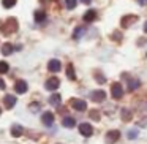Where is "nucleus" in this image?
<instances>
[{
  "label": "nucleus",
  "mask_w": 147,
  "mask_h": 144,
  "mask_svg": "<svg viewBox=\"0 0 147 144\" xmlns=\"http://www.w3.org/2000/svg\"><path fill=\"white\" fill-rule=\"evenodd\" d=\"M111 95L112 98H122L123 97V87L120 82H114L111 86Z\"/></svg>",
  "instance_id": "f257e3e1"
},
{
  "label": "nucleus",
  "mask_w": 147,
  "mask_h": 144,
  "mask_svg": "<svg viewBox=\"0 0 147 144\" xmlns=\"http://www.w3.org/2000/svg\"><path fill=\"white\" fill-rule=\"evenodd\" d=\"M0 29L3 30L5 35H8V33L16 32V30H18V22H16L14 19H10V21L7 22V26H3V24H2V26H0Z\"/></svg>",
  "instance_id": "f03ea898"
},
{
  "label": "nucleus",
  "mask_w": 147,
  "mask_h": 144,
  "mask_svg": "<svg viewBox=\"0 0 147 144\" xmlns=\"http://www.w3.org/2000/svg\"><path fill=\"white\" fill-rule=\"evenodd\" d=\"M59 86H60V81L57 79V78H49L48 81L45 82V87L51 92V90H57Z\"/></svg>",
  "instance_id": "7ed1b4c3"
},
{
  "label": "nucleus",
  "mask_w": 147,
  "mask_h": 144,
  "mask_svg": "<svg viewBox=\"0 0 147 144\" xmlns=\"http://www.w3.org/2000/svg\"><path fill=\"white\" fill-rule=\"evenodd\" d=\"M41 122L46 125V127H51V125L54 124V114H52L51 111L43 112V116H41Z\"/></svg>",
  "instance_id": "20e7f679"
},
{
  "label": "nucleus",
  "mask_w": 147,
  "mask_h": 144,
  "mask_svg": "<svg viewBox=\"0 0 147 144\" xmlns=\"http://www.w3.org/2000/svg\"><path fill=\"white\" fill-rule=\"evenodd\" d=\"M79 131H81V135H82V136H92L93 128H92V125H90V124L84 122V124L79 125Z\"/></svg>",
  "instance_id": "39448f33"
},
{
  "label": "nucleus",
  "mask_w": 147,
  "mask_h": 144,
  "mask_svg": "<svg viewBox=\"0 0 147 144\" xmlns=\"http://www.w3.org/2000/svg\"><path fill=\"white\" fill-rule=\"evenodd\" d=\"M119 138H120V131L119 130H111V131H108V135H106V143L112 144V143H115Z\"/></svg>",
  "instance_id": "423d86ee"
},
{
  "label": "nucleus",
  "mask_w": 147,
  "mask_h": 144,
  "mask_svg": "<svg viewBox=\"0 0 147 144\" xmlns=\"http://www.w3.org/2000/svg\"><path fill=\"white\" fill-rule=\"evenodd\" d=\"M48 68H49V71H54V73H57V71H60V68H62V64L57 60V59H52V60H49V64H48Z\"/></svg>",
  "instance_id": "0eeeda50"
},
{
  "label": "nucleus",
  "mask_w": 147,
  "mask_h": 144,
  "mask_svg": "<svg viewBox=\"0 0 147 144\" xmlns=\"http://www.w3.org/2000/svg\"><path fill=\"white\" fill-rule=\"evenodd\" d=\"M14 89H16V92L18 93H26L27 92V89H29V84L26 82V81H18L16 82V86H14Z\"/></svg>",
  "instance_id": "6e6552de"
},
{
  "label": "nucleus",
  "mask_w": 147,
  "mask_h": 144,
  "mask_svg": "<svg viewBox=\"0 0 147 144\" xmlns=\"http://www.w3.org/2000/svg\"><path fill=\"white\" fill-rule=\"evenodd\" d=\"M90 98H92L93 101L100 103V101H103V100L106 98V93L103 92V90H95V92H92V95H90Z\"/></svg>",
  "instance_id": "1a4fd4ad"
},
{
  "label": "nucleus",
  "mask_w": 147,
  "mask_h": 144,
  "mask_svg": "<svg viewBox=\"0 0 147 144\" xmlns=\"http://www.w3.org/2000/svg\"><path fill=\"white\" fill-rule=\"evenodd\" d=\"M71 105H73V108L76 111H86V108H87V103L84 100H73Z\"/></svg>",
  "instance_id": "9d476101"
},
{
  "label": "nucleus",
  "mask_w": 147,
  "mask_h": 144,
  "mask_svg": "<svg viewBox=\"0 0 147 144\" xmlns=\"http://www.w3.org/2000/svg\"><path fill=\"white\" fill-rule=\"evenodd\" d=\"M136 21H138V18L134 16V14H131V16H125L120 24H122V27H130L131 24H134Z\"/></svg>",
  "instance_id": "9b49d317"
},
{
  "label": "nucleus",
  "mask_w": 147,
  "mask_h": 144,
  "mask_svg": "<svg viewBox=\"0 0 147 144\" xmlns=\"http://www.w3.org/2000/svg\"><path fill=\"white\" fill-rule=\"evenodd\" d=\"M3 101H5V106H7L8 109H11L14 105H16V97H13V95H5V98H3Z\"/></svg>",
  "instance_id": "f8f14e48"
},
{
  "label": "nucleus",
  "mask_w": 147,
  "mask_h": 144,
  "mask_svg": "<svg viewBox=\"0 0 147 144\" xmlns=\"http://www.w3.org/2000/svg\"><path fill=\"white\" fill-rule=\"evenodd\" d=\"M62 125L67 127V128H73L74 125H76V120H74L73 117H70V116H67V117L62 119Z\"/></svg>",
  "instance_id": "ddd939ff"
},
{
  "label": "nucleus",
  "mask_w": 147,
  "mask_h": 144,
  "mask_svg": "<svg viewBox=\"0 0 147 144\" xmlns=\"http://www.w3.org/2000/svg\"><path fill=\"white\" fill-rule=\"evenodd\" d=\"M60 100H62L60 93H52V95L49 97V105L51 106H59L60 105Z\"/></svg>",
  "instance_id": "4468645a"
},
{
  "label": "nucleus",
  "mask_w": 147,
  "mask_h": 144,
  "mask_svg": "<svg viewBox=\"0 0 147 144\" xmlns=\"http://www.w3.org/2000/svg\"><path fill=\"white\" fill-rule=\"evenodd\" d=\"M95 19H96V11L95 10H89L84 14V21H86V22H93Z\"/></svg>",
  "instance_id": "2eb2a0df"
},
{
  "label": "nucleus",
  "mask_w": 147,
  "mask_h": 144,
  "mask_svg": "<svg viewBox=\"0 0 147 144\" xmlns=\"http://www.w3.org/2000/svg\"><path fill=\"white\" fill-rule=\"evenodd\" d=\"M22 133H24V128L21 127V125H13V127H11V135H13L14 138L21 136Z\"/></svg>",
  "instance_id": "dca6fc26"
},
{
  "label": "nucleus",
  "mask_w": 147,
  "mask_h": 144,
  "mask_svg": "<svg viewBox=\"0 0 147 144\" xmlns=\"http://www.w3.org/2000/svg\"><path fill=\"white\" fill-rule=\"evenodd\" d=\"M2 52H3V55H10L11 52H13V45H11V43H5V45L2 46Z\"/></svg>",
  "instance_id": "f3484780"
},
{
  "label": "nucleus",
  "mask_w": 147,
  "mask_h": 144,
  "mask_svg": "<svg viewBox=\"0 0 147 144\" xmlns=\"http://www.w3.org/2000/svg\"><path fill=\"white\" fill-rule=\"evenodd\" d=\"M84 33H86V29H84V27H78V29H74V32H73V38L78 40V38H81Z\"/></svg>",
  "instance_id": "a211bd4d"
},
{
  "label": "nucleus",
  "mask_w": 147,
  "mask_h": 144,
  "mask_svg": "<svg viewBox=\"0 0 147 144\" xmlns=\"http://www.w3.org/2000/svg\"><path fill=\"white\" fill-rule=\"evenodd\" d=\"M46 19V13L43 10H40V11H35V21L36 22H43V21Z\"/></svg>",
  "instance_id": "6ab92c4d"
},
{
  "label": "nucleus",
  "mask_w": 147,
  "mask_h": 144,
  "mask_svg": "<svg viewBox=\"0 0 147 144\" xmlns=\"http://www.w3.org/2000/svg\"><path fill=\"white\" fill-rule=\"evenodd\" d=\"M67 76L70 78V79H74V78H76V74H74V67L71 64L67 67Z\"/></svg>",
  "instance_id": "aec40b11"
},
{
  "label": "nucleus",
  "mask_w": 147,
  "mask_h": 144,
  "mask_svg": "<svg viewBox=\"0 0 147 144\" xmlns=\"http://www.w3.org/2000/svg\"><path fill=\"white\" fill-rule=\"evenodd\" d=\"M122 119H123V120H131V111L122 109Z\"/></svg>",
  "instance_id": "412c9836"
},
{
  "label": "nucleus",
  "mask_w": 147,
  "mask_h": 144,
  "mask_svg": "<svg viewBox=\"0 0 147 144\" xmlns=\"http://www.w3.org/2000/svg\"><path fill=\"white\" fill-rule=\"evenodd\" d=\"M76 2L78 0H65V7H67L68 10H73V8L76 7Z\"/></svg>",
  "instance_id": "4be33fe9"
},
{
  "label": "nucleus",
  "mask_w": 147,
  "mask_h": 144,
  "mask_svg": "<svg viewBox=\"0 0 147 144\" xmlns=\"http://www.w3.org/2000/svg\"><path fill=\"white\" fill-rule=\"evenodd\" d=\"M138 87H139V81H138V79L130 81V84H128V89H130V90H134V89H138Z\"/></svg>",
  "instance_id": "5701e85b"
},
{
  "label": "nucleus",
  "mask_w": 147,
  "mask_h": 144,
  "mask_svg": "<svg viewBox=\"0 0 147 144\" xmlns=\"http://www.w3.org/2000/svg\"><path fill=\"white\" fill-rule=\"evenodd\" d=\"M2 3H3V7H5V8H11V7H14L16 0H3Z\"/></svg>",
  "instance_id": "b1692460"
},
{
  "label": "nucleus",
  "mask_w": 147,
  "mask_h": 144,
  "mask_svg": "<svg viewBox=\"0 0 147 144\" xmlns=\"http://www.w3.org/2000/svg\"><path fill=\"white\" fill-rule=\"evenodd\" d=\"M8 68H10V67H8L7 62H0V73H7Z\"/></svg>",
  "instance_id": "393cba45"
},
{
  "label": "nucleus",
  "mask_w": 147,
  "mask_h": 144,
  "mask_svg": "<svg viewBox=\"0 0 147 144\" xmlns=\"http://www.w3.org/2000/svg\"><path fill=\"white\" fill-rule=\"evenodd\" d=\"M136 136H138V130H136V128H134V130H130V133H128V138H130V139H134Z\"/></svg>",
  "instance_id": "a878e982"
},
{
  "label": "nucleus",
  "mask_w": 147,
  "mask_h": 144,
  "mask_svg": "<svg viewBox=\"0 0 147 144\" xmlns=\"http://www.w3.org/2000/svg\"><path fill=\"white\" fill-rule=\"evenodd\" d=\"M30 109H32L33 112L40 111V105H38V103H32V105H30Z\"/></svg>",
  "instance_id": "bb28decb"
},
{
  "label": "nucleus",
  "mask_w": 147,
  "mask_h": 144,
  "mask_svg": "<svg viewBox=\"0 0 147 144\" xmlns=\"http://www.w3.org/2000/svg\"><path fill=\"white\" fill-rule=\"evenodd\" d=\"M96 82H100V84H103V82H106V79H105V76H96Z\"/></svg>",
  "instance_id": "cd10ccee"
},
{
  "label": "nucleus",
  "mask_w": 147,
  "mask_h": 144,
  "mask_svg": "<svg viewBox=\"0 0 147 144\" xmlns=\"http://www.w3.org/2000/svg\"><path fill=\"white\" fill-rule=\"evenodd\" d=\"M90 116H92L95 120H98V112H96V111H92V112H90Z\"/></svg>",
  "instance_id": "c85d7f7f"
},
{
  "label": "nucleus",
  "mask_w": 147,
  "mask_h": 144,
  "mask_svg": "<svg viewBox=\"0 0 147 144\" xmlns=\"http://www.w3.org/2000/svg\"><path fill=\"white\" fill-rule=\"evenodd\" d=\"M3 89H5V81L0 79V90H3Z\"/></svg>",
  "instance_id": "c756f323"
},
{
  "label": "nucleus",
  "mask_w": 147,
  "mask_h": 144,
  "mask_svg": "<svg viewBox=\"0 0 147 144\" xmlns=\"http://www.w3.org/2000/svg\"><path fill=\"white\" fill-rule=\"evenodd\" d=\"M138 2H139V5H142V7H144V5H147V0H138Z\"/></svg>",
  "instance_id": "7c9ffc66"
},
{
  "label": "nucleus",
  "mask_w": 147,
  "mask_h": 144,
  "mask_svg": "<svg viewBox=\"0 0 147 144\" xmlns=\"http://www.w3.org/2000/svg\"><path fill=\"white\" fill-rule=\"evenodd\" d=\"M81 2H82V3H86V5H89L90 2H92V0H81Z\"/></svg>",
  "instance_id": "2f4dec72"
},
{
  "label": "nucleus",
  "mask_w": 147,
  "mask_h": 144,
  "mask_svg": "<svg viewBox=\"0 0 147 144\" xmlns=\"http://www.w3.org/2000/svg\"><path fill=\"white\" fill-rule=\"evenodd\" d=\"M144 32H146V33H147V22H146V24H144Z\"/></svg>",
  "instance_id": "473e14b6"
},
{
  "label": "nucleus",
  "mask_w": 147,
  "mask_h": 144,
  "mask_svg": "<svg viewBox=\"0 0 147 144\" xmlns=\"http://www.w3.org/2000/svg\"><path fill=\"white\" fill-rule=\"evenodd\" d=\"M0 114H2V109H0Z\"/></svg>",
  "instance_id": "72a5a7b5"
}]
</instances>
